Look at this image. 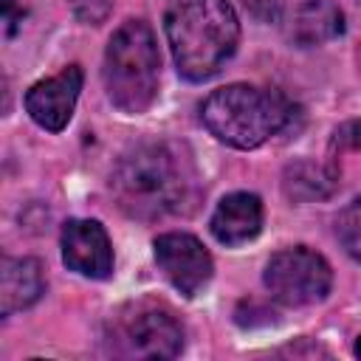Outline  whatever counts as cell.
<instances>
[{
    "mask_svg": "<svg viewBox=\"0 0 361 361\" xmlns=\"http://www.w3.org/2000/svg\"><path fill=\"white\" fill-rule=\"evenodd\" d=\"M152 248H155L158 268L172 282V288L178 293H183L186 299L197 296L209 285V279L214 274V262H212V254L206 251V245L195 234L166 231V234L155 237Z\"/></svg>",
    "mask_w": 361,
    "mask_h": 361,
    "instance_id": "6",
    "label": "cell"
},
{
    "mask_svg": "<svg viewBox=\"0 0 361 361\" xmlns=\"http://www.w3.org/2000/svg\"><path fill=\"white\" fill-rule=\"evenodd\" d=\"M110 189L118 206L138 220L189 214L197 200V172L178 144L152 141L118 158Z\"/></svg>",
    "mask_w": 361,
    "mask_h": 361,
    "instance_id": "1",
    "label": "cell"
},
{
    "mask_svg": "<svg viewBox=\"0 0 361 361\" xmlns=\"http://www.w3.org/2000/svg\"><path fill=\"white\" fill-rule=\"evenodd\" d=\"M333 186H336V172L313 161L288 164L282 178V189L290 200H319V197H327Z\"/></svg>",
    "mask_w": 361,
    "mask_h": 361,
    "instance_id": "13",
    "label": "cell"
},
{
    "mask_svg": "<svg viewBox=\"0 0 361 361\" xmlns=\"http://www.w3.org/2000/svg\"><path fill=\"white\" fill-rule=\"evenodd\" d=\"M175 68L189 82H206L234 56L240 20L228 0H180L164 20Z\"/></svg>",
    "mask_w": 361,
    "mask_h": 361,
    "instance_id": "2",
    "label": "cell"
},
{
    "mask_svg": "<svg viewBox=\"0 0 361 361\" xmlns=\"http://www.w3.org/2000/svg\"><path fill=\"white\" fill-rule=\"evenodd\" d=\"M62 262L87 279L113 274V245L99 220H68L62 226Z\"/></svg>",
    "mask_w": 361,
    "mask_h": 361,
    "instance_id": "9",
    "label": "cell"
},
{
    "mask_svg": "<svg viewBox=\"0 0 361 361\" xmlns=\"http://www.w3.org/2000/svg\"><path fill=\"white\" fill-rule=\"evenodd\" d=\"M254 14H274V0H243Z\"/></svg>",
    "mask_w": 361,
    "mask_h": 361,
    "instance_id": "18",
    "label": "cell"
},
{
    "mask_svg": "<svg viewBox=\"0 0 361 361\" xmlns=\"http://www.w3.org/2000/svg\"><path fill=\"white\" fill-rule=\"evenodd\" d=\"M336 144L338 147H350V149H361V121H347L336 130Z\"/></svg>",
    "mask_w": 361,
    "mask_h": 361,
    "instance_id": "16",
    "label": "cell"
},
{
    "mask_svg": "<svg viewBox=\"0 0 361 361\" xmlns=\"http://www.w3.org/2000/svg\"><path fill=\"white\" fill-rule=\"evenodd\" d=\"M118 344L130 358H175L183 350V327L164 307H141L118 324Z\"/></svg>",
    "mask_w": 361,
    "mask_h": 361,
    "instance_id": "7",
    "label": "cell"
},
{
    "mask_svg": "<svg viewBox=\"0 0 361 361\" xmlns=\"http://www.w3.org/2000/svg\"><path fill=\"white\" fill-rule=\"evenodd\" d=\"M209 228L217 243L223 245H243L254 240L262 228V200L251 192H231L226 195L209 220Z\"/></svg>",
    "mask_w": 361,
    "mask_h": 361,
    "instance_id": "10",
    "label": "cell"
},
{
    "mask_svg": "<svg viewBox=\"0 0 361 361\" xmlns=\"http://www.w3.org/2000/svg\"><path fill=\"white\" fill-rule=\"evenodd\" d=\"M355 355L361 358V336H358V341H355Z\"/></svg>",
    "mask_w": 361,
    "mask_h": 361,
    "instance_id": "19",
    "label": "cell"
},
{
    "mask_svg": "<svg viewBox=\"0 0 361 361\" xmlns=\"http://www.w3.org/2000/svg\"><path fill=\"white\" fill-rule=\"evenodd\" d=\"M71 8H73V17L85 25H99L107 20L113 3L110 0H71Z\"/></svg>",
    "mask_w": 361,
    "mask_h": 361,
    "instance_id": "15",
    "label": "cell"
},
{
    "mask_svg": "<svg viewBox=\"0 0 361 361\" xmlns=\"http://www.w3.org/2000/svg\"><path fill=\"white\" fill-rule=\"evenodd\" d=\"M161 56L152 28L144 20L121 23L104 48V90L107 99L130 116L144 113L158 93Z\"/></svg>",
    "mask_w": 361,
    "mask_h": 361,
    "instance_id": "4",
    "label": "cell"
},
{
    "mask_svg": "<svg viewBox=\"0 0 361 361\" xmlns=\"http://www.w3.org/2000/svg\"><path fill=\"white\" fill-rule=\"evenodd\" d=\"M3 20H6V31L14 34V28H17V8H14V0H3Z\"/></svg>",
    "mask_w": 361,
    "mask_h": 361,
    "instance_id": "17",
    "label": "cell"
},
{
    "mask_svg": "<svg viewBox=\"0 0 361 361\" xmlns=\"http://www.w3.org/2000/svg\"><path fill=\"white\" fill-rule=\"evenodd\" d=\"M82 79H85L82 68L68 65L56 76H48V79H39L37 85H31L28 93H25L28 116L42 130L59 133L73 116V107H76V99H79V90H82Z\"/></svg>",
    "mask_w": 361,
    "mask_h": 361,
    "instance_id": "8",
    "label": "cell"
},
{
    "mask_svg": "<svg viewBox=\"0 0 361 361\" xmlns=\"http://www.w3.org/2000/svg\"><path fill=\"white\" fill-rule=\"evenodd\" d=\"M344 31V14L330 0H307L296 8L290 37L299 45H319Z\"/></svg>",
    "mask_w": 361,
    "mask_h": 361,
    "instance_id": "12",
    "label": "cell"
},
{
    "mask_svg": "<svg viewBox=\"0 0 361 361\" xmlns=\"http://www.w3.org/2000/svg\"><path fill=\"white\" fill-rule=\"evenodd\" d=\"M45 293V274L37 257H3L0 262V313L11 316L31 307Z\"/></svg>",
    "mask_w": 361,
    "mask_h": 361,
    "instance_id": "11",
    "label": "cell"
},
{
    "mask_svg": "<svg viewBox=\"0 0 361 361\" xmlns=\"http://www.w3.org/2000/svg\"><path fill=\"white\" fill-rule=\"evenodd\" d=\"M290 116L293 104L279 90L243 82L212 90L200 104V121L206 130L234 149L265 144L290 121Z\"/></svg>",
    "mask_w": 361,
    "mask_h": 361,
    "instance_id": "3",
    "label": "cell"
},
{
    "mask_svg": "<svg viewBox=\"0 0 361 361\" xmlns=\"http://www.w3.org/2000/svg\"><path fill=\"white\" fill-rule=\"evenodd\" d=\"M336 237L341 248L361 262V197L347 203L336 217Z\"/></svg>",
    "mask_w": 361,
    "mask_h": 361,
    "instance_id": "14",
    "label": "cell"
},
{
    "mask_svg": "<svg viewBox=\"0 0 361 361\" xmlns=\"http://www.w3.org/2000/svg\"><path fill=\"white\" fill-rule=\"evenodd\" d=\"M262 282L276 302L288 307H302V305L322 302L330 293L333 271L322 254L305 245H296V248L276 251L265 262Z\"/></svg>",
    "mask_w": 361,
    "mask_h": 361,
    "instance_id": "5",
    "label": "cell"
}]
</instances>
